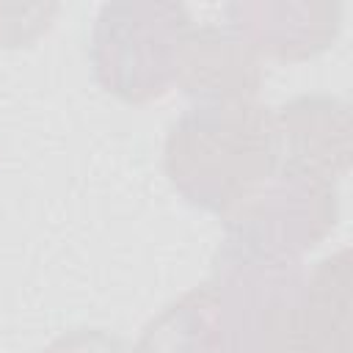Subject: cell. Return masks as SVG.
<instances>
[{
	"mask_svg": "<svg viewBox=\"0 0 353 353\" xmlns=\"http://www.w3.org/2000/svg\"><path fill=\"white\" fill-rule=\"evenodd\" d=\"M165 171L193 204L234 215L276 171L273 116L254 99L199 102L168 135Z\"/></svg>",
	"mask_w": 353,
	"mask_h": 353,
	"instance_id": "obj_1",
	"label": "cell"
},
{
	"mask_svg": "<svg viewBox=\"0 0 353 353\" xmlns=\"http://www.w3.org/2000/svg\"><path fill=\"white\" fill-rule=\"evenodd\" d=\"M303 270L290 256H262L223 243L215 265L226 353H312L303 320Z\"/></svg>",
	"mask_w": 353,
	"mask_h": 353,
	"instance_id": "obj_2",
	"label": "cell"
},
{
	"mask_svg": "<svg viewBox=\"0 0 353 353\" xmlns=\"http://www.w3.org/2000/svg\"><path fill=\"white\" fill-rule=\"evenodd\" d=\"M188 30L179 6H105L94 39L102 85L130 102L160 97L176 83Z\"/></svg>",
	"mask_w": 353,
	"mask_h": 353,
	"instance_id": "obj_3",
	"label": "cell"
},
{
	"mask_svg": "<svg viewBox=\"0 0 353 353\" xmlns=\"http://www.w3.org/2000/svg\"><path fill=\"white\" fill-rule=\"evenodd\" d=\"M334 221V185L276 168L259 193L226 218V245L248 254L295 259L303 248L317 245Z\"/></svg>",
	"mask_w": 353,
	"mask_h": 353,
	"instance_id": "obj_4",
	"label": "cell"
},
{
	"mask_svg": "<svg viewBox=\"0 0 353 353\" xmlns=\"http://www.w3.org/2000/svg\"><path fill=\"white\" fill-rule=\"evenodd\" d=\"M347 108L336 99L303 97L273 116L276 168L334 185L347 168Z\"/></svg>",
	"mask_w": 353,
	"mask_h": 353,
	"instance_id": "obj_5",
	"label": "cell"
},
{
	"mask_svg": "<svg viewBox=\"0 0 353 353\" xmlns=\"http://www.w3.org/2000/svg\"><path fill=\"white\" fill-rule=\"evenodd\" d=\"M176 83L201 102L254 99L259 85L254 47L237 30L190 28Z\"/></svg>",
	"mask_w": 353,
	"mask_h": 353,
	"instance_id": "obj_6",
	"label": "cell"
},
{
	"mask_svg": "<svg viewBox=\"0 0 353 353\" xmlns=\"http://www.w3.org/2000/svg\"><path fill=\"white\" fill-rule=\"evenodd\" d=\"M303 320L312 353H350V254L323 259L303 281Z\"/></svg>",
	"mask_w": 353,
	"mask_h": 353,
	"instance_id": "obj_7",
	"label": "cell"
},
{
	"mask_svg": "<svg viewBox=\"0 0 353 353\" xmlns=\"http://www.w3.org/2000/svg\"><path fill=\"white\" fill-rule=\"evenodd\" d=\"M132 353H226L212 284L196 287L168 306Z\"/></svg>",
	"mask_w": 353,
	"mask_h": 353,
	"instance_id": "obj_8",
	"label": "cell"
},
{
	"mask_svg": "<svg viewBox=\"0 0 353 353\" xmlns=\"http://www.w3.org/2000/svg\"><path fill=\"white\" fill-rule=\"evenodd\" d=\"M47 353H124L121 345L105 334H72L58 339Z\"/></svg>",
	"mask_w": 353,
	"mask_h": 353,
	"instance_id": "obj_9",
	"label": "cell"
}]
</instances>
